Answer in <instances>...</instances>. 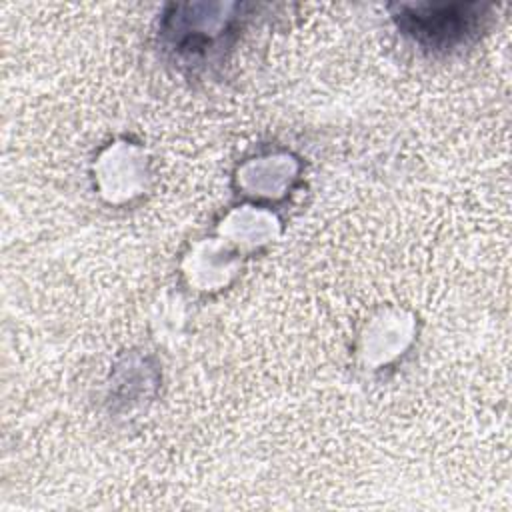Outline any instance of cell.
I'll list each match as a JSON object with an SVG mask.
<instances>
[{
    "label": "cell",
    "instance_id": "obj_1",
    "mask_svg": "<svg viewBox=\"0 0 512 512\" xmlns=\"http://www.w3.org/2000/svg\"><path fill=\"white\" fill-rule=\"evenodd\" d=\"M482 8L444 6V8H412L400 16V28L424 48L448 50L466 42L482 22Z\"/></svg>",
    "mask_w": 512,
    "mask_h": 512
}]
</instances>
